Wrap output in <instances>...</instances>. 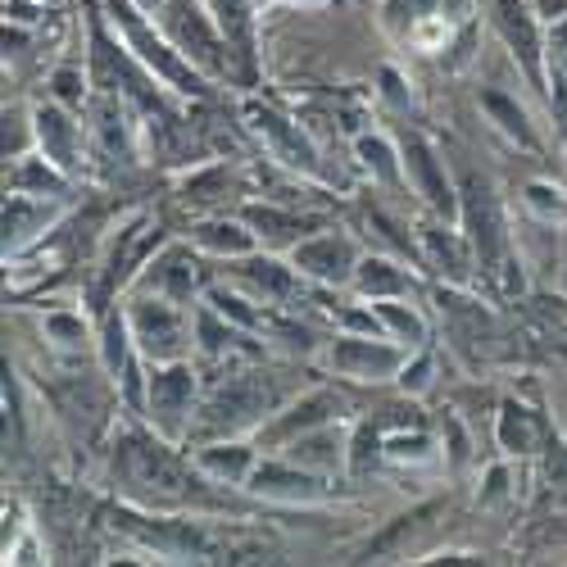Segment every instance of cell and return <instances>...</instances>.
I'll list each match as a JSON object with an SVG mask.
<instances>
[{
	"label": "cell",
	"mask_w": 567,
	"mask_h": 567,
	"mask_svg": "<svg viewBox=\"0 0 567 567\" xmlns=\"http://www.w3.org/2000/svg\"><path fill=\"white\" fill-rule=\"evenodd\" d=\"M395 363V350H372L368 341H346L337 346V368L346 372H363V377H377Z\"/></svg>",
	"instance_id": "obj_7"
},
{
	"label": "cell",
	"mask_w": 567,
	"mask_h": 567,
	"mask_svg": "<svg viewBox=\"0 0 567 567\" xmlns=\"http://www.w3.org/2000/svg\"><path fill=\"white\" fill-rule=\"evenodd\" d=\"M382 313H386V318H391V322L400 327V332H413V337H417V322H413L409 313H395V309H382Z\"/></svg>",
	"instance_id": "obj_14"
},
{
	"label": "cell",
	"mask_w": 567,
	"mask_h": 567,
	"mask_svg": "<svg viewBox=\"0 0 567 567\" xmlns=\"http://www.w3.org/2000/svg\"><path fill=\"white\" fill-rule=\"evenodd\" d=\"M413 164H417V173H422V186H427V196H432L436 205H445V209H450V186L436 177V164H432V155L422 151V146H413Z\"/></svg>",
	"instance_id": "obj_10"
},
{
	"label": "cell",
	"mask_w": 567,
	"mask_h": 567,
	"mask_svg": "<svg viewBox=\"0 0 567 567\" xmlns=\"http://www.w3.org/2000/svg\"><path fill=\"white\" fill-rule=\"evenodd\" d=\"M37 132H41V141H51V159L55 164H73V127L55 110L37 114Z\"/></svg>",
	"instance_id": "obj_8"
},
{
	"label": "cell",
	"mask_w": 567,
	"mask_h": 567,
	"mask_svg": "<svg viewBox=\"0 0 567 567\" xmlns=\"http://www.w3.org/2000/svg\"><path fill=\"white\" fill-rule=\"evenodd\" d=\"M495 10H499V23H504L508 41H513V45H523V55L532 60V55H536V37H532L523 10H513V0H495Z\"/></svg>",
	"instance_id": "obj_9"
},
{
	"label": "cell",
	"mask_w": 567,
	"mask_h": 567,
	"mask_svg": "<svg viewBox=\"0 0 567 567\" xmlns=\"http://www.w3.org/2000/svg\"><path fill=\"white\" fill-rule=\"evenodd\" d=\"M151 404L164 422H177L186 413V404H192V377H186L182 368L177 372H164L151 382Z\"/></svg>",
	"instance_id": "obj_4"
},
{
	"label": "cell",
	"mask_w": 567,
	"mask_h": 567,
	"mask_svg": "<svg viewBox=\"0 0 567 567\" xmlns=\"http://www.w3.org/2000/svg\"><path fill=\"white\" fill-rule=\"evenodd\" d=\"M296 259H300V268H309L318 277H346L350 272V246L337 241V236H322V241L305 246Z\"/></svg>",
	"instance_id": "obj_5"
},
{
	"label": "cell",
	"mask_w": 567,
	"mask_h": 567,
	"mask_svg": "<svg viewBox=\"0 0 567 567\" xmlns=\"http://www.w3.org/2000/svg\"><path fill=\"white\" fill-rule=\"evenodd\" d=\"M114 19H118V23L127 28V41H132V45H141V60H146V64H151V69H155L159 78H168V82H177V86H186V91L196 86V78L182 69V60H177V55L168 51L164 41H151V32L136 23V14H132L127 6H114Z\"/></svg>",
	"instance_id": "obj_2"
},
{
	"label": "cell",
	"mask_w": 567,
	"mask_h": 567,
	"mask_svg": "<svg viewBox=\"0 0 567 567\" xmlns=\"http://www.w3.org/2000/svg\"><path fill=\"white\" fill-rule=\"evenodd\" d=\"M141 6H146V10H151V6H155V0H141Z\"/></svg>",
	"instance_id": "obj_16"
},
{
	"label": "cell",
	"mask_w": 567,
	"mask_h": 567,
	"mask_svg": "<svg viewBox=\"0 0 567 567\" xmlns=\"http://www.w3.org/2000/svg\"><path fill=\"white\" fill-rule=\"evenodd\" d=\"M404 281L391 272V264H363V291H400Z\"/></svg>",
	"instance_id": "obj_11"
},
{
	"label": "cell",
	"mask_w": 567,
	"mask_h": 567,
	"mask_svg": "<svg viewBox=\"0 0 567 567\" xmlns=\"http://www.w3.org/2000/svg\"><path fill=\"white\" fill-rule=\"evenodd\" d=\"M554 10H567V0H540V14L554 19Z\"/></svg>",
	"instance_id": "obj_15"
},
{
	"label": "cell",
	"mask_w": 567,
	"mask_h": 567,
	"mask_svg": "<svg viewBox=\"0 0 567 567\" xmlns=\"http://www.w3.org/2000/svg\"><path fill=\"white\" fill-rule=\"evenodd\" d=\"M486 110H491V114H499L508 132H517V136H523V141H532V132H527V118H523V114H517L513 105H504L499 96H486Z\"/></svg>",
	"instance_id": "obj_12"
},
{
	"label": "cell",
	"mask_w": 567,
	"mask_h": 567,
	"mask_svg": "<svg viewBox=\"0 0 567 567\" xmlns=\"http://www.w3.org/2000/svg\"><path fill=\"white\" fill-rule=\"evenodd\" d=\"M136 337H141V346H146L151 354H173L177 341H182V327H177L173 309H164V305H141V309H136Z\"/></svg>",
	"instance_id": "obj_3"
},
{
	"label": "cell",
	"mask_w": 567,
	"mask_h": 567,
	"mask_svg": "<svg viewBox=\"0 0 567 567\" xmlns=\"http://www.w3.org/2000/svg\"><path fill=\"white\" fill-rule=\"evenodd\" d=\"M272 400H277L272 382H264V377H241V382H231L209 404V427H241V422H250L255 413H264Z\"/></svg>",
	"instance_id": "obj_1"
},
{
	"label": "cell",
	"mask_w": 567,
	"mask_h": 567,
	"mask_svg": "<svg viewBox=\"0 0 567 567\" xmlns=\"http://www.w3.org/2000/svg\"><path fill=\"white\" fill-rule=\"evenodd\" d=\"M173 28H177V41L186 45V55H200V60H214V51H218V45H214V37H209V28H205V19L192 10V6H186V0H177V6H173Z\"/></svg>",
	"instance_id": "obj_6"
},
{
	"label": "cell",
	"mask_w": 567,
	"mask_h": 567,
	"mask_svg": "<svg viewBox=\"0 0 567 567\" xmlns=\"http://www.w3.org/2000/svg\"><path fill=\"white\" fill-rule=\"evenodd\" d=\"M504 441H508V445H517V450H527V445H532V427H527V417H513V409H508V422H504Z\"/></svg>",
	"instance_id": "obj_13"
}]
</instances>
